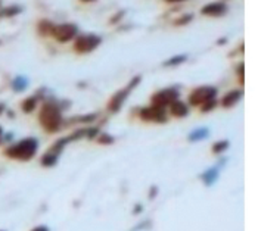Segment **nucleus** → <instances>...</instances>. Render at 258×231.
Here are the masks:
<instances>
[{"instance_id":"1","label":"nucleus","mask_w":258,"mask_h":231,"mask_svg":"<svg viewBox=\"0 0 258 231\" xmlns=\"http://www.w3.org/2000/svg\"><path fill=\"white\" fill-rule=\"evenodd\" d=\"M62 108L56 102H44L40 108L39 122L46 133H58L62 127Z\"/></svg>"},{"instance_id":"2","label":"nucleus","mask_w":258,"mask_h":231,"mask_svg":"<svg viewBox=\"0 0 258 231\" xmlns=\"http://www.w3.org/2000/svg\"><path fill=\"white\" fill-rule=\"evenodd\" d=\"M37 150H39V140L36 137H27V138L20 140L15 144L8 146L3 155L9 159H14V161L28 162L36 156Z\"/></svg>"},{"instance_id":"3","label":"nucleus","mask_w":258,"mask_h":231,"mask_svg":"<svg viewBox=\"0 0 258 231\" xmlns=\"http://www.w3.org/2000/svg\"><path fill=\"white\" fill-rule=\"evenodd\" d=\"M140 80L142 77L140 75H136V77L133 78L124 89H121L118 90L114 96L111 97V100H109V103H108V109H109V112H112V114H117L119 109L122 108V105H124V102L127 100V97L130 96V93L139 86Z\"/></svg>"},{"instance_id":"4","label":"nucleus","mask_w":258,"mask_h":231,"mask_svg":"<svg viewBox=\"0 0 258 231\" xmlns=\"http://www.w3.org/2000/svg\"><path fill=\"white\" fill-rule=\"evenodd\" d=\"M180 93L177 89L174 87H168V89H162L157 92L155 95L151 97V106H157L161 109H165L167 106H170L171 103H174L176 100H179Z\"/></svg>"},{"instance_id":"5","label":"nucleus","mask_w":258,"mask_h":231,"mask_svg":"<svg viewBox=\"0 0 258 231\" xmlns=\"http://www.w3.org/2000/svg\"><path fill=\"white\" fill-rule=\"evenodd\" d=\"M102 43V37L96 34H83L79 36L74 41V50L80 55H86L98 49Z\"/></svg>"},{"instance_id":"6","label":"nucleus","mask_w":258,"mask_h":231,"mask_svg":"<svg viewBox=\"0 0 258 231\" xmlns=\"http://www.w3.org/2000/svg\"><path fill=\"white\" fill-rule=\"evenodd\" d=\"M217 96V89L213 86H201L197 87L195 90H192V93L189 95V103L192 106H202L205 102L216 99Z\"/></svg>"},{"instance_id":"7","label":"nucleus","mask_w":258,"mask_h":231,"mask_svg":"<svg viewBox=\"0 0 258 231\" xmlns=\"http://www.w3.org/2000/svg\"><path fill=\"white\" fill-rule=\"evenodd\" d=\"M79 34V27L77 24H60V25H55V30H53V37L56 41L59 43H68L70 40L76 39Z\"/></svg>"},{"instance_id":"8","label":"nucleus","mask_w":258,"mask_h":231,"mask_svg":"<svg viewBox=\"0 0 258 231\" xmlns=\"http://www.w3.org/2000/svg\"><path fill=\"white\" fill-rule=\"evenodd\" d=\"M139 116L142 121H146V122L164 124V122L168 121L167 111L165 109H161V108H157V106H148V108L140 109Z\"/></svg>"},{"instance_id":"9","label":"nucleus","mask_w":258,"mask_h":231,"mask_svg":"<svg viewBox=\"0 0 258 231\" xmlns=\"http://www.w3.org/2000/svg\"><path fill=\"white\" fill-rule=\"evenodd\" d=\"M227 12V6L221 2H216V3H208L201 9V14L208 15V17H221Z\"/></svg>"},{"instance_id":"10","label":"nucleus","mask_w":258,"mask_h":231,"mask_svg":"<svg viewBox=\"0 0 258 231\" xmlns=\"http://www.w3.org/2000/svg\"><path fill=\"white\" fill-rule=\"evenodd\" d=\"M242 96H243L242 90H232V92L226 93V96L221 99V106L223 108H232L242 99Z\"/></svg>"},{"instance_id":"11","label":"nucleus","mask_w":258,"mask_h":231,"mask_svg":"<svg viewBox=\"0 0 258 231\" xmlns=\"http://www.w3.org/2000/svg\"><path fill=\"white\" fill-rule=\"evenodd\" d=\"M170 114L176 118H184L189 114V106L183 103L181 100H176L174 103L170 105Z\"/></svg>"},{"instance_id":"12","label":"nucleus","mask_w":258,"mask_h":231,"mask_svg":"<svg viewBox=\"0 0 258 231\" xmlns=\"http://www.w3.org/2000/svg\"><path fill=\"white\" fill-rule=\"evenodd\" d=\"M39 95L24 99V100L21 102V109H22V112H24V114H33V112L36 111L37 105H39Z\"/></svg>"},{"instance_id":"13","label":"nucleus","mask_w":258,"mask_h":231,"mask_svg":"<svg viewBox=\"0 0 258 231\" xmlns=\"http://www.w3.org/2000/svg\"><path fill=\"white\" fill-rule=\"evenodd\" d=\"M53 30H55V24L49 20H41L39 22V25H37V31H39L40 36H43V37L52 36Z\"/></svg>"},{"instance_id":"14","label":"nucleus","mask_w":258,"mask_h":231,"mask_svg":"<svg viewBox=\"0 0 258 231\" xmlns=\"http://www.w3.org/2000/svg\"><path fill=\"white\" fill-rule=\"evenodd\" d=\"M201 180L205 186H213L219 180V168H210L201 175Z\"/></svg>"},{"instance_id":"15","label":"nucleus","mask_w":258,"mask_h":231,"mask_svg":"<svg viewBox=\"0 0 258 231\" xmlns=\"http://www.w3.org/2000/svg\"><path fill=\"white\" fill-rule=\"evenodd\" d=\"M22 11L24 9L21 6H18V5H11V6H8V8H5V9L0 11V17H5V18L17 17V15H20Z\"/></svg>"},{"instance_id":"16","label":"nucleus","mask_w":258,"mask_h":231,"mask_svg":"<svg viewBox=\"0 0 258 231\" xmlns=\"http://www.w3.org/2000/svg\"><path fill=\"white\" fill-rule=\"evenodd\" d=\"M27 87H28V80L25 77L18 75V77H15L12 80V89H14V92L21 93V92H24Z\"/></svg>"},{"instance_id":"17","label":"nucleus","mask_w":258,"mask_h":231,"mask_svg":"<svg viewBox=\"0 0 258 231\" xmlns=\"http://www.w3.org/2000/svg\"><path fill=\"white\" fill-rule=\"evenodd\" d=\"M210 135V130L208 128H195L190 134H189V140L190 141H201V140H205L207 137Z\"/></svg>"},{"instance_id":"18","label":"nucleus","mask_w":258,"mask_h":231,"mask_svg":"<svg viewBox=\"0 0 258 231\" xmlns=\"http://www.w3.org/2000/svg\"><path fill=\"white\" fill-rule=\"evenodd\" d=\"M58 156H55V155L49 153L47 150H46V153L41 156V159H40V164L43 165V167H55L56 165V162H58Z\"/></svg>"},{"instance_id":"19","label":"nucleus","mask_w":258,"mask_h":231,"mask_svg":"<svg viewBox=\"0 0 258 231\" xmlns=\"http://www.w3.org/2000/svg\"><path fill=\"white\" fill-rule=\"evenodd\" d=\"M186 60H187V56H186V55H177V56H173V58H170L168 60H165L164 65H165V66H177V65L186 62Z\"/></svg>"},{"instance_id":"20","label":"nucleus","mask_w":258,"mask_h":231,"mask_svg":"<svg viewBox=\"0 0 258 231\" xmlns=\"http://www.w3.org/2000/svg\"><path fill=\"white\" fill-rule=\"evenodd\" d=\"M227 147H229V141H227V140H220L217 143H214L213 152H214V153H223V152H226Z\"/></svg>"},{"instance_id":"21","label":"nucleus","mask_w":258,"mask_h":231,"mask_svg":"<svg viewBox=\"0 0 258 231\" xmlns=\"http://www.w3.org/2000/svg\"><path fill=\"white\" fill-rule=\"evenodd\" d=\"M216 106H217V100H216V99H211V100L205 102V103L201 106V112H210V111L216 109Z\"/></svg>"},{"instance_id":"22","label":"nucleus","mask_w":258,"mask_h":231,"mask_svg":"<svg viewBox=\"0 0 258 231\" xmlns=\"http://www.w3.org/2000/svg\"><path fill=\"white\" fill-rule=\"evenodd\" d=\"M192 20H194V15L192 14H186V15H181L180 18L174 21V25H186V24H189Z\"/></svg>"},{"instance_id":"23","label":"nucleus","mask_w":258,"mask_h":231,"mask_svg":"<svg viewBox=\"0 0 258 231\" xmlns=\"http://www.w3.org/2000/svg\"><path fill=\"white\" fill-rule=\"evenodd\" d=\"M96 141L99 143V144H112L114 143V137L111 134H100L98 138H96Z\"/></svg>"},{"instance_id":"24","label":"nucleus","mask_w":258,"mask_h":231,"mask_svg":"<svg viewBox=\"0 0 258 231\" xmlns=\"http://www.w3.org/2000/svg\"><path fill=\"white\" fill-rule=\"evenodd\" d=\"M238 74H239V81H240V84H243V74H245V65L243 63H239V68H238Z\"/></svg>"},{"instance_id":"25","label":"nucleus","mask_w":258,"mask_h":231,"mask_svg":"<svg viewBox=\"0 0 258 231\" xmlns=\"http://www.w3.org/2000/svg\"><path fill=\"white\" fill-rule=\"evenodd\" d=\"M124 14H125V11H121V12H118V14H117V15H114V18H112V20H111V24H115V22H117V21L121 20V18H122V15H124Z\"/></svg>"},{"instance_id":"26","label":"nucleus","mask_w":258,"mask_h":231,"mask_svg":"<svg viewBox=\"0 0 258 231\" xmlns=\"http://www.w3.org/2000/svg\"><path fill=\"white\" fill-rule=\"evenodd\" d=\"M31 231H50L46 225H37V227H34Z\"/></svg>"},{"instance_id":"27","label":"nucleus","mask_w":258,"mask_h":231,"mask_svg":"<svg viewBox=\"0 0 258 231\" xmlns=\"http://www.w3.org/2000/svg\"><path fill=\"white\" fill-rule=\"evenodd\" d=\"M3 143V128L0 127V144Z\"/></svg>"},{"instance_id":"28","label":"nucleus","mask_w":258,"mask_h":231,"mask_svg":"<svg viewBox=\"0 0 258 231\" xmlns=\"http://www.w3.org/2000/svg\"><path fill=\"white\" fill-rule=\"evenodd\" d=\"M3 111H5V105H3V103H0V115L3 114Z\"/></svg>"},{"instance_id":"29","label":"nucleus","mask_w":258,"mask_h":231,"mask_svg":"<svg viewBox=\"0 0 258 231\" xmlns=\"http://www.w3.org/2000/svg\"><path fill=\"white\" fill-rule=\"evenodd\" d=\"M140 209H142V206H140V205H138V206H136V211H135V213H139Z\"/></svg>"},{"instance_id":"30","label":"nucleus","mask_w":258,"mask_h":231,"mask_svg":"<svg viewBox=\"0 0 258 231\" xmlns=\"http://www.w3.org/2000/svg\"><path fill=\"white\" fill-rule=\"evenodd\" d=\"M167 2H170V3H177V2H183V0H167Z\"/></svg>"},{"instance_id":"31","label":"nucleus","mask_w":258,"mask_h":231,"mask_svg":"<svg viewBox=\"0 0 258 231\" xmlns=\"http://www.w3.org/2000/svg\"><path fill=\"white\" fill-rule=\"evenodd\" d=\"M81 2H84V3H90V2H96V0H81Z\"/></svg>"},{"instance_id":"32","label":"nucleus","mask_w":258,"mask_h":231,"mask_svg":"<svg viewBox=\"0 0 258 231\" xmlns=\"http://www.w3.org/2000/svg\"><path fill=\"white\" fill-rule=\"evenodd\" d=\"M0 5H2V0H0Z\"/></svg>"}]
</instances>
